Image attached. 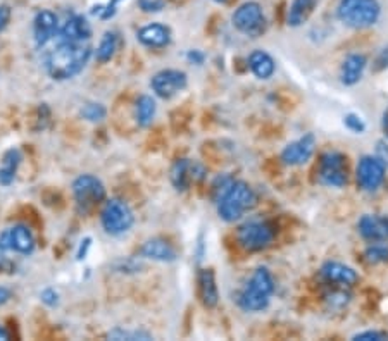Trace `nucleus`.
<instances>
[{
    "instance_id": "f257e3e1",
    "label": "nucleus",
    "mask_w": 388,
    "mask_h": 341,
    "mask_svg": "<svg viewBox=\"0 0 388 341\" xmlns=\"http://www.w3.org/2000/svg\"><path fill=\"white\" fill-rule=\"evenodd\" d=\"M92 47L86 42H61L47 57V71L57 81L74 78L89 64Z\"/></svg>"
},
{
    "instance_id": "f03ea898",
    "label": "nucleus",
    "mask_w": 388,
    "mask_h": 341,
    "mask_svg": "<svg viewBox=\"0 0 388 341\" xmlns=\"http://www.w3.org/2000/svg\"><path fill=\"white\" fill-rule=\"evenodd\" d=\"M216 204L221 219L227 221V223H235L244 217L245 212L256 207L257 197L254 190L245 181H233Z\"/></svg>"
},
{
    "instance_id": "7ed1b4c3",
    "label": "nucleus",
    "mask_w": 388,
    "mask_h": 341,
    "mask_svg": "<svg viewBox=\"0 0 388 341\" xmlns=\"http://www.w3.org/2000/svg\"><path fill=\"white\" fill-rule=\"evenodd\" d=\"M273 293H275V279L271 272L266 267H259L240 293L239 304L245 312L264 311L269 305Z\"/></svg>"
},
{
    "instance_id": "20e7f679",
    "label": "nucleus",
    "mask_w": 388,
    "mask_h": 341,
    "mask_svg": "<svg viewBox=\"0 0 388 341\" xmlns=\"http://www.w3.org/2000/svg\"><path fill=\"white\" fill-rule=\"evenodd\" d=\"M378 0H340L336 16L340 21L354 30L373 26L380 18Z\"/></svg>"
},
{
    "instance_id": "39448f33",
    "label": "nucleus",
    "mask_w": 388,
    "mask_h": 341,
    "mask_svg": "<svg viewBox=\"0 0 388 341\" xmlns=\"http://www.w3.org/2000/svg\"><path fill=\"white\" fill-rule=\"evenodd\" d=\"M102 228L110 236H121L132 229L135 223L133 210L121 198H110L105 202L104 209L101 214Z\"/></svg>"
},
{
    "instance_id": "423d86ee",
    "label": "nucleus",
    "mask_w": 388,
    "mask_h": 341,
    "mask_svg": "<svg viewBox=\"0 0 388 341\" xmlns=\"http://www.w3.org/2000/svg\"><path fill=\"white\" fill-rule=\"evenodd\" d=\"M73 195L78 210L81 214H89L105 200V188L98 178L92 176V174H81L74 180Z\"/></svg>"
},
{
    "instance_id": "0eeeda50",
    "label": "nucleus",
    "mask_w": 388,
    "mask_h": 341,
    "mask_svg": "<svg viewBox=\"0 0 388 341\" xmlns=\"http://www.w3.org/2000/svg\"><path fill=\"white\" fill-rule=\"evenodd\" d=\"M240 247L247 252H259L268 248L275 240V228L268 221H249L236 231Z\"/></svg>"
},
{
    "instance_id": "6e6552de",
    "label": "nucleus",
    "mask_w": 388,
    "mask_h": 341,
    "mask_svg": "<svg viewBox=\"0 0 388 341\" xmlns=\"http://www.w3.org/2000/svg\"><path fill=\"white\" fill-rule=\"evenodd\" d=\"M233 26L240 31V33L247 35V37L257 38L266 30V18H264L263 7L257 2H245L241 4L239 9L233 13Z\"/></svg>"
},
{
    "instance_id": "1a4fd4ad",
    "label": "nucleus",
    "mask_w": 388,
    "mask_h": 341,
    "mask_svg": "<svg viewBox=\"0 0 388 341\" xmlns=\"http://www.w3.org/2000/svg\"><path fill=\"white\" fill-rule=\"evenodd\" d=\"M318 180L321 185L342 188L348 181L347 157L340 152H328L321 157L318 168Z\"/></svg>"
},
{
    "instance_id": "9d476101",
    "label": "nucleus",
    "mask_w": 388,
    "mask_h": 341,
    "mask_svg": "<svg viewBox=\"0 0 388 341\" xmlns=\"http://www.w3.org/2000/svg\"><path fill=\"white\" fill-rule=\"evenodd\" d=\"M387 166L380 157L364 156L358 164V185L366 192H375L385 181Z\"/></svg>"
},
{
    "instance_id": "9b49d317",
    "label": "nucleus",
    "mask_w": 388,
    "mask_h": 341,
    "mask_svg": "<svg viewBox=\"0 0 388 341\" xmlns=\"http://www.w3.org/2000/svg\"><path fill=\"white\" fill-rule=\"evenodd\" d=\"M188 78L183 71L180 69H164L159 71L157 74H154L152 81H150V86H152L154 93L157 97L164 98V100H169L174 95L180 93L181 90L187 88Z\"/></svg>"
},
{
    "instance_id": "f8f14e48",
    "label": "nucleus",
    "mask_w": 388,
    "mask_h": 341,
    "mask_svg": "<svg viewBox=\"0 0 388 341\" xmlns=\"http://www.w3.org/2000/svg\"><path fill=\"white\" fill-rule=\"evenodd\" d=\"M0 250H4V252L14 250L23 255H30L35 250V238L26 226H13V228H7L0 233Z\"/></svg>"
},
{
    "instance_id": "ddd939ff",
    "label": "nucleus",
    "mask_w": 388,
    "mask_h": 341,
    "mask_svg": "<svg viewBox=\"0 0 388 341\" xmlns=\"http://www.w3.org/2000/svg\"><path fill=\"white\" fill-rule=\"evenodd\" d=\"M204 174V166L199 164V162H193L190 158H180V161L174 162L171 168V183L176 190L185 192V190L190 188V185L200 181Z\"/></svg>"
},
{
    "instance_id": "4468645a",
    "label": "nucleus",
    "mask_w": 388,
    "mask_h": 341,
    "mask_svg": "<svg viewBox=\"0 0 388 341\" xmlns=\"http://www.w3.org/2000/svg\"><path fill=\"white\" fill-rule=\"evenodd\" d=\"M316 149V137L312 133L304 134L299 140L292 141L281 152V162L285 166H302L312 157Z\"/></svg>"
},
{
    "instance_id": "2eb2a0df",
    "label": "nucleus",
    "mask_w": 388,
    "mask_h": 341,
    "mask_svg": "<svg viewBox=\"0 0 388 341\" xmlns=\"http://www.w3.org/2000/svg\"><path fill=\"white\" fill-rule=\"evenodd\" d=\"M359 235L364 240L371 241H387L388 240V217L385 216H373V214H366L359 219L358 223Z\"/></svg>"
},
{
    "instance_id": "dca6fc26",
    "label": "nucleus",
    "mask_w": 388,
    "mask_h": 341,
    "mask_svg": "<svg viewBox=\"0 0 388 341\" xmlns=\"http://www.w3.org/2000/svg\"><path fill=\"white\" fill-rule=\"evenodd\" d=\"M33 33H35V42L38 47L47 45L54 37H57L59 33V23L57 16L52 11H40L35 16L33 21Z\"/></svg>"
},
{
    "instance_id": "f3484780",
    "label": "nucleus",
    "mask_w": 388,
    "mask_h": 341,
    "mask_svg": "<svg viewBox=\"0 0 388 341\" xmlns=\"http://www.w3.org/2000/svg\"><path fill=\"white\" fill-rule=\"evenodd\" d=\"M61 42H89L92 37V26L83 16H71L69 19L59 28Z\"/></svg>"
},
{
    "instance_id": "a211bd4d",
    "label": "nucleus",
    "mask_w": 388,
    "mask_h": 341,
    "mask_svg": "<svg viewBox=\"0 0 388 341\" xmlns=\"http://www.w3.org/2000/svg\"><path fill=\"white\" fill-rule=\"evenodd\" d=\"M137 38L142 45L149 47V49H164L171 42V31L168 26L152 23V25L140 28Z\"/></svg>"
},
{
    "instance_id": "6ab92c4d",
    "label": "nucleus",
    "mask_w": 388,
    "mask_h": 341,
    "mask_svg": "<svg viewBox=\"0 0 388 341\" xmlns=\"http://www.w3.org/2000/svg\"><path fill=\"white\" fill-rule=\"evenodd\" d=\"M140 255L145 259L157 260V262H173L176 260L178 253L169 241L162 240V238H152V240L145 241L144 247L140 248Z\"/></svg>"
},
{
    "instance_id": "aec40b11",
    "label": "nucleus",
    "mask_w": 388,
    "mask_h": 341,
    "mask_svg": "<svg viewBox=\"0 0 388 341\" xmlns=\"http://www.w3.org/2000/svg\"><path fill=\"white\" fill-rule=\"evenodd\" d=\"M321 276L328 283H336L342 287H352L359 279L358 272L342 262H326L321 267Z\"/></svg>"
},
{
    "instance_id": "412c9836",
    "label": "nucleus",
    "mask_w": 388,
    "mask_h": 341,
    "mask_svg": "<svg viewBox=\"0 0 388 341\" xmlns=\"http://www.w3.org/2000/svg\"><path fill=\"white\" fill-rule=\"evenodd\" d=\"M367 61L363 54H348L343 61L342 69H340V79L346 86H354L355 83L361 81L364 69H366Z\"/></svg>"
},
{
    "instance_id": "4be33fe9",
    "label": "nucleus",
    "mask_w": 388,
    "mask_h": 341,
    "mask_svg": "<svg viewBox=\"0 0 388 341\" xmlns=\"http://www.w3.org/2000/svg\"><path fill=\"white\" fill-rule=\"evenodd\" d=\"M199 289L204 307L215 308L219 302V291H217L216 276L211 269H202L199 272Z\"/></svg>"
},
{
    "instance_id": "5701e85b",
    "label": "nucleus",
    "mask_w": 388,
    "mask_h": 341,
    "mask_svg": "<svg viewBox=\"0 0 388 341\" xmlns=\"http://www.w3.org/2000/svg\"><path fill=\"white\" fill-rule=\"evenodd\" d=\"M249 67L259 79H269L275 74L276 69L273 57L264 50H254L249 55Z\"/></svg>"
},
{
    "instance_id": "b1692460",
    "label": "nucleus",
    "mask_w": 388,
    "mask_h": 341,
    "mask_svg": "<svg viewBox=\"0 0 388 341\" xmlns=\"http://www.w3.org/2000/svg\"><path fill=\"white\" fill-rule=\"evenodd\" d=\"M316 7V0H294L288 9V26H302Z\"/></svg>"
},
{
    "instance_id": "393cba45",
    "label": "nucleus",
    "mask_w": 388,
    "mask_h": 341,
    "mask_svg": "<svg viewBox=\"0 0 388 341\" xmlns=\"http://www.w3.org/2000/svg\"><path fill=\"white\" fill-rule=\"evenodd\" d=\"M19 162H21V152L19 150L11 149L4 154L2 166H0V185L9 186L13 183Z\"/></svg>"
},
{
    "instance_id": "a878e982",
    "label": "nucleus",
    "mask_w": 388,
    "mask_h": 341,
    "mask_svg": "<svg viewBox=\"0 0 388 341\" xmlns=\"http://www.w3.org/2000/svg\"><path fill=\"white\" fill-rule=\"evenodd\" d=\"M157 105L150 95H140L137 100V122L140 128H147L156 117Z\"/></svg>"
},
{
    "instance_id": "bb28decb",
    "label": "nucleus",
    "mask_w": 388,
    "mask_h": 341,
    "mask_svg": "<svg viewBox=\"0 0 388 341\" xmlns=\"http://www.w3.org/2000/svg\"><path fill=\"white\" fill-rule=\"evenodd\" d=\"M118 50V35L114 31H105L104 37H102L101 43H98L97 50H95V57L98 62H109L114 57Z\"/></svg>"
},
{
    "instance_id": "cd10ccee",
    "label": "nucleus",
    "mask_w": 388,
    "mask_h": 341,
    "mask_svg": "<svg viewBox=\"0 0 388 341\" xmlns=\"http://www.w3.org/2000/svg\"><path fill=\"white\" fill-rule=\"evenodd\" d=\"M364 259L370 264H383L388 262V245L383 241H375L371 247L366 248L364 252Z\"/></svg>"
},
{
    "instance_id": "c85d7f7f",
    "label": "nucleus",
    "mask_w": 388,
    "mask_h": 341,
    "mask_svg": "<svg viewBox=\"0 0 388 341\" xmlns=\"http://www.w3.org/2000/svg\"><path fill=\"white\" fill-rule=\"evenodd\" d=\"M108 110L102 104H97V102H89V104L83 105L81 109V117L86 119L90 122H98L105 117Z\"/></svg>"
},
{
    "instance_id": "c756f323",
    "label": "nucleus",
    "mask_w": 388,
    "mask_h": 341,
    "mask_svg": "<svg viewBox=\"0 0 388 341\" xmlns=\"http://www.w3.org/2000/svg\"><path fill=\"white\" fill-rule=\"evenodd\" d=\"M110 340H150L149 333L144 331H125V329H114L109 333Z\"/></svg>"
},
{
    "instance_id": "7c9ffc66",
    "label": "nucleus",
    "mask_w": 388,
    "mask_h": 341,
    "mask_svg": "<svg viewBox=\"0 0 388 341\" xmlns=\"http://www.w3.org/2000/svg\"><path fill=\"white\" fill-rule=\"evenodd\" d=\"M343 125H346L350 132L358 134L366 132V122H364L359 116H355V114H347V116L343 117Z\"/></svg>"
},
{
    "instance_id": "2f4dec72",
    "label": "nucleus",
    "mask_w": 388,
    "mask_h": 341,
    "mask_svg": "<svg viewBox=\"0 0 388 341\" xmlns=\"http://www.w3.org/2000/svg\"><path fill=\"white\" fill-rule=\"evenodd\" d=\"M354 341H383L388 340V335L383 331H364V333H358V335L352 336Z\"/></svg>"
},
{
    "instance_id": "473e14b6",
    "label": "nucleus",
    "mask_w": 388,
    "mask_h": 341,
    "mask_svg": "<svg viewBox=\"0 0 388 341\" xmlns=\"http://www.w3.org/2000/svg\"><path fill=\"white\" fill-rule=\"evenodd\" d=\"M164 0H140V7L145 13H159L164 9Z\"/></svg>"
},
{
    "instance_id": "72a5a7b5",
    "label": "nucleus",
    "mask_w": 388,
    "mask_h": 341,
    "mask_svg": "<svg viewBox=\"0 0 388 341\" xmlns=\"http://www.w3.org/2000/svg\"><path fill=\"white\" fill-rule=\"evenodd\" d=\"M40 299H42V302L49 305V307H55V305L59 304V295H57V291H55V289H52V288L43 289L42 295H40Z\"/></svg>"
},
{
    "instance_id": "f704fd0d",
    "label": "nucleus",
    "mask_w": 388,
    "mask_h": 341,
    "mask_svg": "<svg viewBox=\"0 0 388 341\" xmlns=\"http://www.w3.org/2000/svg\"><path fill=\"white\" fill-rule=\"evenodd\" d=\"M120 2H121V0H110L108 6L102 7V13H101V16H98V18H101L102 21H108V19L113 18V16L116 14L118 4H120Z\"/></svg>"
},
{
    "instance_id": "c9c22d12",
    "label": "nucleus",
    "mask_w": 388,
    "mask_h": 341,
    "mask_svg": "<svg viewBox=\"0 0 388 341\" xmlns=\"http://www.w3.org/2000/svg\"><path fill=\"white\" fill-rule=\"evenodd\" d=\"M187 59H188V62H192V64H197V66H200L202 62L205 61V55L200 52V50H188V54H187Z\"/></svg>"
},
{
    "instance_id": "e433bc0d",
    "label": "nucleus",
    "mask_w": 388,
    "mask_h": 341,
    "mask_svg": "<svg viewBox=\"0 0 388 341\" xmlns=\"http://www.w3.org/2000/svg\"><path fill=\"white\" fill-rule=\"evenodd\" d=\"M375 64H376L375 66L376 71H382V69H385V67H388V49H383L382 52H380Z\"/></svg>"
},
{
    "instance_id": "4c0bfd02",
    "label": "nucleus",
    "mask_w": 388,
    "mask_h": 341,
    "mask_svg": "<svg viewBox=\"0 0 388 341\" xmlns=\"http://www.w3.org/2000/svg\"><path fill=\"white\" fill-rule=\"evenodd\" d=\"M9 19H11V9L7 6H2L0 7V31L7 26Z\"/></svg>"
},
{
    "instance_id": "58836bf2",
    "label": "nucleus",
    "mask_w": 388,
    "mask_h": 341,
    "mask_svg": "<svg viewBox=\"0 0 388 341\" xmlns=\"http://www.w3.org/2000/svg\"><path fill=\"white\" fill-rule=\"evenodd\" d=\"M11 296H13V293H11V289L0 287V305H4V304L9 302Z\"/></svg>"
},
{
    "instance_id": "ea45409f",
    "label": "nucleus",
    "mask_w": 388,
    "mask_h": 341,
    "mask_svg": "<svg viewBox=\"0 0 388 341\" xmlns=\"http://www.w3.org/2000/svg\"><path fill=\"white\" fill-rule=\"evenodd\" d=\"M382 129H383V134H385V138H388V107L382 116Z\"/></svg>"
},
{
    "instance_id": "a19ab883",
    "label": "nucleus",
    "mask_w": 388,
    "mask_h": 341,
    "mask_svg": "<svg viewBox=\"0 0 388 341\" xmlns=\"http://www.w3.org/2000/svg\"><path fill=\"white\" fill-rule=\"evenodd\" d=\"M90 241H92V240H90V238H86V240L85 241H83V243H85V245H81V247H80V252H78V259H85V255H86V248H89L90 247Z\"/></svg>"
},
{
    "instance_id": "79ce46f5",
    "label": "nucleus",
    "mask_w": 388,
    "mask_h": 341,
    "mask_svg": "<svg viewBox=\"0 0 388 341\" xmlns=\"http://www.w3.org/2000/svg\"><path fill=\"white\" fill-rule=\"evenodd\" d=\"M9 340V333H7L6 328L0 326V341H7Z\"/></svg>"
},
{
    "instance_id": "37998d69",
    "label": "nucleus",
    "mask_w": 388,
    "mask_h": 341,
    "mask_svg": "<svg viewBox=\"0 0 388 341\" xmlns=\"http://www.w3.org/2000/svg\"><path fill=\"white\" fill-rule=\"evenodd\" d=\"M215 2H217V4H224V2H228V0H215Z\"/></svg>"
}]
</instances>
